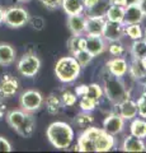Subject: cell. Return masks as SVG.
Here are the masks:
<instances>
[{"label":"cell","instance_id":"6da1fadb","mask_svg":"<svg viewBox=\"0 0 146 153\" xmlns=\"http://www.w3.org/2000/svg\"><path fill=\"white\" fill-rule=\"evenodd\" d=\"M47 139L56 149L64 151L71 146L74 140V129L65 121H55L50 124L46 130Z\"/></svg>","mask_w":146,"mask_h":153},{"label":"cell","instance_id":"7a4b0ae2","mask_svg":"<svg viewBox=\"0 0 146 153\" xmlns=\"http://www.w3.org/2000/svg\"><path fill=\"white\" fill-rule=\"evenodd\" d=\"M103 92L104 96L109 100L114 105H118L123 100L130 97L128 89H127L126 84L122 82V78L114 76L107 70V73L103 75Z\"/></svg>","mask_w":146,"mask_h":153},{"label":"cell","instance_id":"3957f363","mask_svg":"<svg viewBox=\"0 0 146 153\" xmlns=\"http://www.w3.org/2000/svg\"><path fill=\"white\" fill-rule=\"evenodd\" d=\"M80 73H81V66L73 55L60 57L55 64V75L62 83L75 82L79 78Z\"/></svg>","mask_w":146,"mask_h":153},{"label":"cell","instance_id":"277c9868","mask_svg":"<svg viewBox=\"0 0 146 153\" xmlns=\"http://www.w3.org/2000/svg\"><path fill=\"white\" fill-rule=\"evenodd\" d=\"M40 68H41V60L36 55V52H26L21 57V60L18 61L17 65L19 74L23 76H27V78L36 76V74L40 71Z\"/></svg>","mask_w":146,"mask_h":153},{"label":"cell","instance_id":"5b68a950","mask_svg":"<svg viewBox=\"0 0 146 153\" xmlns=\"http://www.w3.org/2000/svg\"><path fill=\"white\" fill-rule=\"evenodd\" d=\"M43 101H45V98L41 92H38V91H36V89H28L21 94L19 106L23 111L33 114L42 107Z\"/></svg>","mask_w":146,"mask_h":153},{"label":"cell","instance_id":"8992f818","mask_svg":"<svg viewBox=\"0 0 146 153\" xmlns=\"http://www.w3.org/2000/svg\"><path fill=\"white\" fill-rule=\"evenodd\" d=\"M29 19V14L22 7H12L4 12V23L10 28H21L26 26Z\"/></svg>","mask_w":146,"mask_h":153},{"label":"cell","instance_id":"52a82bcc","mask_svg":"<svg viewBox=\"0 0 146 153\" xmlns=\"http://www.w3.org/2000/svg\"><path fill=\"white\" fill-rule=\"evenodd\" d=\"M101 128L89 126L84 129V131L80 134L78 143L75 146V151L79 152H95V139L99 133Z\"/></svg>","mask_w":146,"mask_h":153},{"label":"cell","instance_id":"ba28073f","mask_svg":"<svg viewBox=\"0 0 146 153\" xmlns=\"http://www.w3.org/2000/svg\"><path fill=\"white\" fill-rule=\"evenodd\" d=\"M123 128H125V119L117 112L108 114L106 119L103 120L102 129L113 137H116V135H118L120 133H122Z\"/></svg>","mask_w":146,"mask_h":153},{"label":"cell","instance_id":"9c48e42d","mask_svg":"<svg viewBox=\"0 0 146 153\" xmlns=\"http://www.w3.org/2000/svg\"><path fill=\"white\" fill-rule=\"evenodd\" d=\"M21 88L19 80L12 74H3L0 78V98L5 97H12Z\"/></svg>","mask_w":146,"mask_h":153},{"label":"cell","instance_id":"30bf717a","mask_svg":"<svg viewBox=\"0 0 146 153\" xmlns=\"http://www.w3.org/2000/svg\"><path fill=\"white\" fill-rule=\"evenodd\" d=\"M125 36V25L123 23H117V22H111L107 21L104 22V27H103V33L102 37L106 41L112 42V41H120L122 37Z\"/></svg>","mask_w":146,"mask_h":153},{"label":"cell","instance_id":"8fae6325","mask_svg":"<svg viewBox=\"0 0 146 153\" xmlns=\"http://www.w3.org/2000/svg\"><path fill=\"white\" fill-rule=\"evenodd\" d=\"M107 70L114 76L118 78H123V76L128 73V63L126 61L123 56H116L107 61Z\"/></svg>","mask_w":146,"mask_h":153},{"label":"cell","instance_id":"7c38bea8","mask_svg":"<svg viewBox=\"0 0 146 153\" xmlns=\"http://www.w3.org/2000/svg\"><path fill=\"white\" fill-rule=\"evenodd\" d=\"M85 50L90 52L93 56L102 55L107 50V41L102 36H87Z\"/></svg>","mask_w":146,"mask_h":153},{"label":"cell","instance_id":"4fadbf2b","mask_svg":"<svg viewBox=\"0 0 146 153\" xmlns=\"http://www.w3.org/2000/svg\"><path fill=\"white\" fill-rule=\"evenodd\" d=\"M85 21H87V16H84V13L83 14H74V16H67L66 25H67L69 31L71 32L73 36L84 35Z\"/></svg>","mask_w":146,"mask_h":153},{"label":"cell","instance_id":"5bb4252c","mask_svg":"<svg viewBox=\"0 0 146 153\" xmlns=\"http://www.w3.org/2000/svg\"><path fill=\"white\" fill-rule=\"evenodd\" d=\"M104 17H87L84 35L87 36H102L104 27Z\"/></svg>","mask_w":146,"mask_h":153},{"label":"cell","instance_id":"9a60e30c","mask_svg":"<svg viewBox=\"0 0 146 153\" xmlns=\"http://www.w3.org/2000/svg\"><path fill=\"white\" fill-rule=\"evenodd\" d=\"M116 146L114 137L101 129L95 139V152H108Z\"/></svg>","mask_w":146,"mask_h":153},{"label":"cell","instance_id":"2e32d148","mask_svg":"<svg viewBox=\"0 0 146 153\" xmlns=\"http://www.w3.org/2000/svg\"><path fill=\"white\" fill-rule=\"evenodd\" d=\"M116 107H118V112L125 120H132L134 117L137 116V103L130 97L123 100L118 105H116Z\"/></svg>","mask_w":146,"mask_h":153},{"label":"cell","instance_id":"e0dca14e","mask_svg":"<svg viewBox=\"0 0 146 153\" xmlns=\"http://www.w3.org/2000/svg\"><path fill=\"white\" fill-rule=\"evenodd\" d=\"M144 13L141 12L140 7L136 4V5H130L125 8V16H123V25H134V23H141L144 21Z\"/></svg>","mask_w":146,"mask_h":153},{"label":"cell","instance_id":"ac0fdd59","mask_svg":"<svg viewBox=\"0 0 146 153\" xmlns=\"http://www.w3.org/2000/svg\"><path fill=\"white\" fill-rule=\"evenodd\" d=\"M121 149L123 152H144L146 149V144L144 143V139L130 134V135L125 137Z\"/></svg>","mask_w":146,"mask_h":153},{"label":"cell","instance_id":"d6986e66","mask_svg":"<svg viewBox=\"0 0 146 153\" xmlns=\"http://www.w3.org/2000/svg\"><path fill=\"white\" fill-rule=\"evenodd\" d=\"M34 126H36V120H34L33 115L31 112H26L24 119L19 124V126L15 129V131L23 138H29L32 137V134L34 131Z\"/></svg>","mask_w":146,"mask_h":153},{"label":"cell","instance_id":"ffe728a7","mask_svg":"<svg viewBox=\"0 0 146 153\" xmlns=\"http://www.w3.org/2000/svg\"><path fill=\"white\" fill-rule=\"evenodd\" d=\"M61 8L67 16H74V14H83L85 12L83 0H62Z\"/></svg>","mask_w":146,"mask_h":153},{"label":"cell","instance_id":"44dd1931","mask_svg":"<svg viewBox=\"0 0 146 153\" xmlns=\"http://www.w3.org/2000/svg\"><path fill=\"white\" fill-rule=\"evenodd\" d=\"M15 60V50L9 44H0V65L7 66Z\"/></svg>","mask_w":146,"mask_h":153},{"label":"cell","instance_id":"7402d4cb","mask_svg":"<svg viewBox=\"0 0 146 153\" xmlns=\"http://www.w3.org/2000/svg\"><path fill=\"white\" fill-rule=\"evenodd\" d=\"M123 16H125V8L117 4H109L107 12H106V19L111 22H117L122 23L123 22Z\"/></svg>","mask_w":146,"mask_h":153},{"label":"cell","instance_id":"603a6c76","mask_svg":"<svg viewBox=\"0 0 146 153\" xmlns=\"http://www.w3.org/2000/svg\"><path fill=\"white\" fill-rule=\"evenodd\" d=\"M43 103L46 105V110L48 111L51 115H57L61 108H62V102H61V98L57 94L51 93L46 97V100L43 101Z\"/></svg>","mask_w":146,"mask_h":153},{"label":"cell","instance_id":"cb8c5ba5","mask_svg":"<svg viewBox=\"0 0 146 153\" xmlns=\"http://www.w3.org/2000/svg\"><path fill=\"white\" fill-rule=\"evenodd\" d=\"M128 73L135 80H141L146 76V69L140 59H132V63L128 65Z\"/></svg>","mask_w":146,"mask_h":153},{"label":"cell","instance_id":"d4e9b609","mask_svg":"<svg viewBox=\"0 0 146 153\" xmlns=\"http://www.w3.org/2000/svg\"><path fill=\"white\" fill-rule=\"evenodd\" d=\"M131 135L145 139L146 138V120L145 119H132V123L130 125Z\"/></svg>","mask_w":146,"mask_h":153},{"label":"cell","instance_id":"484cf974","mask_svg":"<svg viewBox=\"0 0 146 153\" xmlns=\"http://www.w3.org/2000/svg\"><path fill=\"white\" fill-rule=\"evenodd\" d=\"M109 3L107 0H99L95 5L92 7L90 9H87V17H104L106 18V12Z\"/></svg>","mask_w":146,"mask_h":153},{"label":"cell","instance_id":"4316f807","mask_svg":"<svg viewBox=\"0 0 146 153\" xmlns=\"http://www.w3.org/2000/svg\"><path fill=\"white\" fill-rule=\"evenodd\" d=\"M131 54H132L134 59H142L146 55V41L144 38L140 40H135L131 45Z\"/></svg>","mask_w":146,"mask_h":153},{"label":"cell","instance_id":"83f0119b","mask_svg":"<svg viewBox=\"0 0 146 153\" xmlns=\"http://www.w3.org/2000/svg\"><path fill=\"white\" fill-rule=\"evenodd\" d=\"M24 115H26V111L23 110H13V111H9L7 114V121L8 124L10 125L14 130L19 126V124L22 123V120L24 119Z\"/></svg>","mask_w":146,"mask_h":153},{"label":"cell","instance_id":"f1b7e54d","mask_svg":"<svg viewBox=\"0 0 146 153\" xmlns=\"http://www.w3.org/2000/svg\"><path fill=\"white\" fill-rule=\"evenodd\" d=\"M75 124L81 129H87L94 124V116L89 111H81L75 117Z\"/></svg>","mask_w":146,"mask_h":153},{"label":"cell","instance_id":"f546056e","mask_svg":"<svg viewBox=\"0 0 146 153\" xmlns=\"http://www.w3.org/2000/svg\"><path fill=\"white\" fill-rule=\"evenodd\" d=\"M67 47H69V51L71 52V55L79 50L85 49V37H83V35L81 36H71L67 41Z\"/></svg>","mask_w":146,"mask_h":153},{"label":"cell","instance_id":"4dcf8cb0","mask_svg":"<svg viewBox=\"0 0 146 153\" xmlns=\"http://www.w3.org/2000/svg\"><path fill=\"white\" fill-rule=\"evenodd\" d=\"M125 35L128 36L131 40H140L144 36V31L141 28L140 23H134V25H127L125 26Z\"/></svg>","mask_w":146,"mask_h":153},{"label":"cell","instance_id":"1f68e13d","mask_svg":"<svg viewBox=\"0 0 146 153\" xmlns=\"http://www.w3.org/2000/svg\"><path fill=\"white\" fill-rule=\"evenodd\" d=\"M84 96H87V97H90L93 100H95L97 102H99V100L104 96V92H103V88L101 84H97V83H92L88 85L87 88V92Z\"/></svg>","mask_w":146,"mask_h":153},{"label":"cell","instance_id":"d6a6232c","mask_svg":"<svg viewBox=\"0 0 146 153\" xmlns=\"http://www.w3.org/2000/svg\"><path fill=\"white\" fill-rule=\"evenodd\" d=\"M73 56L75 57V59H76V61L80 64V66H81V68L87 66V65L93 60V57H94V56L90 54V52H88L85 49L76 51L75 54H73Z\"/></svg>","mask_w":146,"mask_h":153},{"label":"cell","instance_id":"836d02e7","mask_svg":"<svg viewBox=\"0 0 146 153\" xmlns=\"http://www.w3.org/2000/svg\"><path fill=\"white\" fill-rule=\"evenodd\" d=\"M79 106L81 108V111H89L92 112L94 108L98 107V102L95 100H93L90 97H87V96H81L79 101Z\"/></svg>","mask_w":146,"mask_h":153},{"label":"cell","instance_id":"e575fe53","mask_svg":"<svg viewBox=\"0 0 146 153\" xmlns=\"http://www.w3.org/2000/svg\"><path fill=\"white\" fill-rule=\"evenodd\" d=\"M125 51H126V49H125V46H123V44L121 42V40L120 41H112V42H109V46H108V52L112 55V56H123V54H125Z\"/></svg>","mask_w":146,"mask_h":153},{"label":"cell","instance_id":"d590c367","mask_svg":"<svg viewBox=\"0 0 146 153\" xmlns=\"http://www.w3.org/2000/svg\"><path fill=\"white\" fill-rule=\"evenodd\" d=\"M60 98L61 102H62V106H67V107H73L78 101L76 93L71 92V91H64Z\"/></svg>","mask_w":146,"mask_h":153},{"label":"cell","instance_id":"8d00e7d4","mask_svg":"<svg viewBox=\"0 0 146 153\" xmlns=\"http://www.w3.org/2000/svg\"><path fill=\"white\" fill-rule=\"evenodd\" d=\"M136 103H137V115H140V117L146 119V89L139 97Z\"/></svg>","mask_w":146,"mask_h":153},{"label":"cell","instance_id":"74e56055","mask_svg":"<svg viewBox=\"0 0 146 153\" xmlns=\"http://www.w3.org/2000/svg\"><path fill=\"white\" fill-rule=\"evenodd\" d=\"M27 25H29L32 30H34V31H42L45 28V21L41 17H33V18L29 17Z\"/></svg>","mask_w":146,"mask_h":153},{"label":"cell","instance_id":"f35d334b","mask_svg":"<svg viewBox=\"0 0 146 153\" xmlns=\"http://www.w3.org/2000/svg\"><path fill=\"white\" fill-rule=\"evenodd\" d=\"M40 1L43 4L47 9H51V10L60 8L61 4H62V0H40Z\"/></svg>","mask_w":146,"mask_h":153},{"label":"cell","instance_id":"ab89813d","mask_svg":"<svg viewBox=\"0 0 146 153\" xmlns=\"http://www.w3.org/2000/svg\"><path fill=\"white\" fill-rule=\"evenodd\" d=\"M10 151H12V144L5 138L0 137V152H10Z\"/></svg>","mask_w":146,"mask_h":153},{"label":"cell","instance_id":"60d3db41","mask_svg":"<svg viewBox=\"0 0 146 153\" xmlns=\"http://www.w3.org/2000/svg\"><path fill=\"white\" fill-rule=\"evenodd\" d=\"M140 0H116L114 3L112 4H117V5H121V7H130V5H136V4H139Z\"/></svg>","mask_w":146,"mask_h":153},{"label":"cell","instance_id":"b9f144b4","mask_svg":"<svg viewBox=\"0 0 146 153\" xmlns=\"http://www.w3.org/2000/svg\"><path fill=\"white\" fill-rule=\"evenodd\" d=\"M87 88H88L87 84H80V85H78V87L75 88V93H76L78 97H81V96L85 94Z\"/></svg>","mask_w":146,"mask_h":153},{"label":"cell","instance_id":"7bdbcfd3","mask_svg":"<svg viewBox=\"0 0 146 153\" xmlns=\"http://www.w3.org/2000/svg\"><path fill=\"white\" fill-rule=\"evenodd\" d=\"M7 114V105L4 103V98H0V120L5 116Z\"/></svg>","mask_w":146,"mask_h":153},{"label":"cell","instance_id":"ee69618b","mask_svg":"<svg viewBox=\"0 0 146 153\" xmlns=\"http://www.w3.org/2000/svg\"><path fill=\"white\" fill-rule=\"evenodd\" d=\"M98 1H99V0H83V4H84V8H85V10H87V9H90L92 7H94Z\"/></svg>","mask_w":146,"mask_h":153},{"label":"cell","instance_id":"f6af8a7d","mask_svg":"<svg viewBox=\"0 0 146 153\" xmlns=\"http://www.w3.org/2000/svg\"><path fill=\"white\" fill-rule=\"evenodd\" d=\"M137 5L140 7V9H141V12L144 13V16L146 17V0H140L139 1V4Z\"/></svg>","mask_w":146,"mask_h":153},{"label":"cell","instance_id":"bcb514c9","mask_svg":"<svg viewBox=\"0 0 146 153\" xmlns=\"http://www.w3.org/2000/svg\"><path fill=\"white\" fill-rule=\"evenodd\" d=\"M4 12H5V10H4V9L0 7V25L4 23Z\"/></svg>","mask_w":146,"mask_h":153},{"label":"cell","instance_id":"7dc6e473","mask_svg":"<svg viewBox=\"0 0 146 153\" xmlns=\"http://www.w3.org/2000/svg\"><path fill=\"white\" fill-rule=\"evenodd\" d=\"M139 82H140L141 84H142V87H144V89H146V76H145V78H144V79H141V80H139Z\"/></svg>","mask_w":146,"mask_h":153},{"label":"cell","instance_id":"c3c4849f","mask_svg":"<svg viewBox=\"0 0 146 153\" xmlns=\"http://www.w3.org/2000/svg\"><path fill=\"white\" fill-rule=\"evenodd\" d=\"M141 61H142V65L145 66V69H146V55L142 57V59H141Z\"/></svg>","mask_w":146,"mask_h":153},{"label":"cell","instance_id":"681fc988","mask_svg":"<svg viewBox=\"0 0 146 153\" xmlns=\"http://www.w3.org/2000/svg\"><path fill=\"white\" fill-rule=\"evenodd\" d=\"M142 38H144V40H145V41H146V30H145V31H144V36H142Z\"/></svg>","mask_w":146,"mask_h":153},{"label":"cell","instance_id":"f907efd6","mask_svg":"<svg viewBox=\"0 0 146 153\" xmlns=\"http://www.w3.org/2000/svg\"><path fill=\"white\" fill-rule=\"evenodd\" d=\"M107 1H108V3H109V4H112V3H114V1H116V0H107Z\"/></svg>","mask_w":146,"mask_h":153},{"label":"cell","instance_id":"816d5d0a","mask_svg":"<svg viewBox=\"0 0 146 153\" xmlns=\"http://www.w3.org/2000/svg\"><path fill=\"white\" fill-rule=\"evenodd\" d=\"M19 1H29V0H19Z\"/></svg>","mask_w":146,"mask_h":153}]
</instances>
